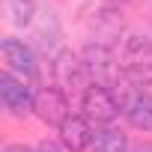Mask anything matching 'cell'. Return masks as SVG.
<instances>
[{
	"label": "cell",
	"instance_id": "cell-1",
	"mask_svg": "<svg viewBox=\"0 0 152 152\" xmlns=\"http://www.w3.org/2000/svg\"><path fill=\"white\" fill-rule=\"evenodd\" d=\"M119 66L134 87H149L152 84V39L140 33L125 36L119 48Z\"/></svg>",
	"mask_w": 152,
	"mask_h": 152
},
{
	"label": "cell",
	"instance_id": "cell-2",
	"mask_svg": "<svg viewBox=\"0 0 152 152\" xmlns=\"http://www.w3.org/2000/svg\"><path fill=\"white\" fill-rule=\"evenodd\" d=\"M81 60H84V69L90 75V84H99V87H116L122 75V66H119V57L113 54L110 45L104 42H90L84 51H81Z\"/></svg>",
	"mask_w": 152,
	"mask_h": 152
},
{
	"label": "cell",
	"instance_id": "cell-3",
	"mask_svg": "<svg viewBox=\"0 0 152 152\" xmlns=\"http://www.w3.org/2000/svg\"><path fill=\"white\" fill-rule=\"evenodd\" d=\"M81 107H84V116H87L90 122L102 125V128L110 125V122L119 116V110H122L116 93H113L110 87H99V84H90V87L84 90Z\"/></svg>",
	"mask_w": 152,
	"mask_h": 152
},
{
	"label": "cell",
	"instance_id": "cell-4",
	"mask_svg": "<svg viewBox=\"0 0 152 152\" xmlns=\"http://www.w3.org/2000/svg\"><path fill=\"white\" fill-rule=\"evenodd\" d=\"M0 102L3 107L12 113V116H27L36 110V93L27 81L15 78L12 72H3L0 75Z\"/></svg>",
	"mask_w": 152,
	"mask_h": 152
},
{
	"label": "cell",
	"instance_id": "cell-5",
	"mask_svg": "<svg viewBox=\"0 0 152 152\" xmlns=\"http://www.w3.org/2000/svg\"><path fill=\"white\" fill-rule=\"evenodd\" d=\"M54 87H60L66 96L75 93V90H81V87H90V75L84 69L81 54L60 51L54 57Z\"/></svg>",
	"mask_w": 152,
	"mask_h": 152
},
{
	"label": "cell",
	"instance_id": "cell-6",
	"mask_svg": "<svg viewBox=\"0 0 152 152\" xmlns=\"http://www.w3.org/2000/svg\"><path fill=\"white\" fill-rule=\"evenodd\" d=\"M0 54H3V60H6V66H9V72L12 75H18L21 81H36L39 78V63H36V54H33V48L27 45V42H21V39H3L0 42Z\"/></svg>",
	"mask_w": 152,
	"mask_h": 152
},
{
	"label": "cell",
	"instance_id": "cell-7",
	"mask_svg": "<svg viewBox=\"0 0 152 152\" xmlns=\"http://www.w3.org/2000/svg\"><path fill=\"white\" fill-rule=\"evenodd\" d=\"M93 137H96L93 122H90L84 113H69L66 122L60 125V143H63V149H69V152H84V149H90V146H93Z\"/></svg>",
	"mask_w": 152,
	"mask_h": 152
},
{
	"label": "cell",
	"instance_id": "cell-8",
	"mask_svg": "<svg viewBox=\"0 0 152 152\" xmlns=\"http://www.w3.org/2000/svg\"><path fill=\"white\" fill-rule=\"evenodd\" d=\"M36 116L48 125H63L69 116V99L60 87H45L36 93Z\"/></svg>",
	"mask_w": 152,
	"mask_h": 152
},
{
	"label": "cell",
	"instance_id": "cell-9",
	"mask_svg": "<svg viewBox=\"0 0 152 152\" xmlns=\"http://www.w3.org/2000/svg\"><path fill=\"white\" fill-rule=\"evenodd\" d=\"M122 113L128 119L131 128L137 131H152V93L149 90H137L128 96V102L122 104Z\"/></svg>",
	"mask_w": 152,
	"mask_h": 152
},
{
	"label": "cell",
	"instance_id": "cell-10",
	"mask_svg": "<svg viewBox=\"0 0 152 152\" xmlns=\"http://www.w3.org/2000/svg\"><path fill=\"white\" fill-rule=\"evenodd\" d=\"M90 149H93V152H131L128 137H125L119 128H113V125L99 128L96 137H93V146H90Z\"/></svg>",
	"mask_w": 152,
	"mask_h": 152
},
{
	"label": "cell",
	"instance_id": "cell-11",
	"mask_svg": "<svg viewBox=\"0 0 152 152\" xmlns=\"http://www.w3.org/2000/svg\"><path fill=\"white\" fill-rule=\"evenodd\" d=\"M3 12L15 27H30L36 18V3L33 0H3Z\"/></svg>",
	"mask_w": 152,
	"mask_h": 152
},
{
	"label": "cell",
	"instance_id": "cell-12",
	"mask_svg": "<svg viewBox=\"0 0 152 152\" xmlns=\"http://www.w3.org/2000/svg\"><path fill=\"white\" fill-rule=\"evenodd\" d=\"M36 152H63V149H60V143H54V140H42Z\"/></svg>",
	"mask_w": 152,
	"mask_h": 152
},
{
	"label": "cell",
	"instance_id": "cell-13",
	"mask_svg": "<svg viewBox=\"0 0 152 152\" xmlns=\"http://www.w3.org/2000/svg\"><path fill=\"white\" fill-rule=\"evenodd\" d=\"M3 152H36V149H30V146H24V143H12V146H6Z\"/></svg>",
	"mask_w": 152,
	"mask_h": 152
},
{
	"label": "cell",
	"instance_id": "cell-14",
	"mask_svg": "<svg viewBox=\"0 0 152 152\" xmlns=\"http://www.w3.org/2000/svg\"><path fill=\"white\" fill-rule=\"evenodd\" d=\"M131 152H152V140H146V143H137V146H131Z\"/></svg>",
	"mask_w": 152,
	"mask_h": 152
},
{
	"label": "cell",
	"instance_id": "cell-15",
	"mask_svg": "<svg viewBox=\"0 0 152 152\" xmlns=\"http://www.w3.org/2000/svg\"><path fill=\"white\" fill-rule=\"evenodd\" d=\"M110 3H125V0H110Z\"/></svg>",
	"mask_w": 152,
	"mask_h": 152
}]
</instances>
